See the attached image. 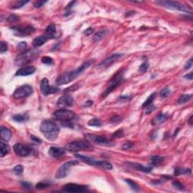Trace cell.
<instances>
[{
    "label": "cell",
    "mask_w": 193,
    "mask_h": 193,
    "mask_svg": "<svg viewBox=\"0 0 193 193\" xmlns=\"http://www.w3.org/2000/svg\"><path fill=\"white\" fill-rule=\"evenodd\" d=\"M40 131L44 134L46 139L51 141L55 140L60 132L59 127L51 120H45L42 121L40 125Z\"/></svg>",
    "instance_id": "obj_2"
},
{
    "label": "cell",
    "mask_w": 193,
    "mask_h": 193,
    "mask_svg": "<svg viewBox=\"0 0 193 193\" xmlns=\"http://www.w3.org/2000/svg\"><path fill=\"white\" fill-rule=\"evenodd\" d=\"M131 98V96H121L119 99L121 100H124V101H126V100H129Z\"/></svg>",
    "instance_id": "obj_52"
},
{
    "label": "cell",
    "mask_w": 193,
    "mask_h": 193,
    "mask_svg": "<svg viewBox=\"0 0 193 193\" xmlns=\"http://www.w3.org/2000/svg\"><path fill=\"white\" fill-rule=\"evenodd\" d=\"M192 171L191 169L189 168H184V167H176L173 172V175L177 177V176L181 175V174H191Z\"/></svg>",
    "instance_id": "obj_24"
},
{
    "label": "cell",
    "mask_w": 193,
    "mask_h": 193,
    "mask_svg": "<svg viewBox=\"0 0 193 193\" xmlns=\"http://www.w3.org/2000/svg\"><path fill=\"white\" fill-rule=\"evenodd\" d=\"M12 119L17 122H26L29 120V116L26 114H18L13 116Z\"/></svg>",
    "instance_id": "obj_25"
},
{
    "label": "cell",
    "mask_w": 193,
    "mask_h": 193,
    "mask_svg": "<svg viewBox=\"0 0 193 193\" xmlns=\"http://www.w3.org/2000/svg\"><path fill=\"white\" fill-rule=\"evenodd\" d=\"M39 52L34 50H28L24 51L22 54H19L15 59V64L18 66H23L24 64H28L32 61L36 56L38 55Z\"/></svg>",
    "instance_id": "obj_7"
},
{
    "label": "cell",
    "mask_w": 193,
    "mask_h": 193,
    "mask_svg": "<svg viewBox=\"0 0 193 193\" xmlns=\"http://www.w3.org/2000/svg\"><path fill=\"white\" fill-rule=\"evenodd\" d=\"M36 68L33 66H28L21 67L16 72V76H26L32 75L36 72Z\"/></svg>",
    "instance_id": "obj_18"
},
{
    "label": "cell",
    "mask_w": 193,
    "mask_h": 193,
    "mask_svg": "<svg viewBox=\"0 0 193 193\" xmlns=\"http://www.w3.org/2000/svg\"><path fill=\"white\" fill-rule=\"evenodd\" d=\"M123 54H113L110 55L109 58H106L104 61H102L100 64H99V67L104 69V68H107L110 66H111L112 64L115 63L117 60H119L120 58L123 57Z\"/></svg>",
    "instance_id": "obj_16"
},
{
    "label": "cell",
    "mask_w": 193,
    "mask_h": 193,
    "mask_svg": "<svg viewBox=\"0 0 193 193\" xmlns=\"http://www.w3.org/2000/svg\"><path fill=\"white\" fill-rule=\"evenodd\" d=\"M51 39V38L46 34L43 35V36H39L34 39L33 41V45L35 48H38V47L42 46V45H44L48 39Z\"/></svg>",
    "instance_id": "obj_20"
},
{
    "label": "cell",
    "mask_w": 193,
    "mask_h": 193,
    "mask_svg": "<svg viewBox=\"0 0 193 193\" xmlns=\"http://www.w3.org/2000/svg\"><path fill=\"white\" fill-rule=\"evenodd\" d=\"M172 185H173V187L176 188V189H179V190H183V189H185V188H184V186H183V184H181V183L177 181H173V183H172Z\"/></svg>",
    "instance_id": "obj_41"
},
{
    "label": "cell",
    "mask_w": 193,
    "mask_h": 193,
    "mask_svg": "<svg viewBox=\"0 0 193 193\" xmlns=\"http://www.w3.org/2000/svg\"><path fill=\"white\" fill-rule=\"evenodd\" d=\"M11 29L14 31V34L16 36H20V37H26L35 32V28L33 27L32 26H26L25 27L13 26Z\"/></svg>",
    "instance_id": "obj_12"
},
{
    "label": "cell",
    "mask_w": 193,
    "mask_h": 193,
    "mask_svg": "<svg viewBox=\"0 0 193 193\" xmlns=\"http://www.w3.org/2000/svg\"><path fill=\"white\" fill-rule=\"evenodd\" d=\"M23 171H24V167L22 165H17L13 168L14 173H15L17 175H20L23 173Z\"/></svg>",
    "instance_id": "obj_37"
},
{
    "label": "cell",
    "mask_w": 193,
    "mask_h": 193,
    "mask_svg": "<svg viewBox=\"0 0 193 193\" xmlns=\"http://www.w3.org/2000/svg\"><path fill=\"white\" fill-rule=\"evenodd\" d=\"M59 91L58 88L54 87V86H51L49 85V81L48 79H43L41 82V91L44 95L47 96L49 94H54L56 92H58Z\"/></svg>",
    "instance_id": "obj_14"
},
{
    "label": "cell",
    "mask_w": 193,
    "mask_h": 193,
    "mask_svg": "<svg viewBox=\"0 0 193 193\" xmlns=\"http://www.w3.org/2000/svg\"><path fill=\"white\" fill-rule=\"evenodd\" d=\"M51 186V183L49 181H41L36 184V188L38 189H45L48 188Z\"/></svg>",
    "instance_id": "obj_30"
},
{
    "label": "cell",
    "mask_w": 193,
    "mask_h": 193,
    "mask_svg": "<svg viewBox=\"0 0 193 193\" xmlns=\"http://www.w3.org/2000/svg\"><path fill=\"white\" fill-rule=\"evenodd\" d=\"M126 165L130 168L132 169L137 170V171H140L143 172H146V173H149L152 171V167H144V165H142L138 163H131V162H127Z\"/></svg>",
    "instance_id": "obj_21"
},
{
    "label": "cell",
    "mask_w": 193,
    "mask_h": 193,
    "mask_svg": "<svg viewBox=\"0 0 193 193\" xmlns=\"http://www.w3.org/2000/svg\"><path fill=\"white\" fill-rule=\"evenodd\" d=\"M9 151H10V147H9V146L7 145V144H3V143H1L0 156H1V157H4L5 155H6L8 152H9Z\"/></svg>",
    "instance_id": "obj_27"
},
{
    "label": "cell",
    "mask_w": 193,
    "mask_h": 193,
    "mask_svg": "<svg viewBox=\"0 0 193 193\" xmlns=\"http://www.w3.org/2000/svg\"><path fill=\"white\" fill-rule=\"evenodd\" d=\"M85 137L86 140L91 142L92 144H96V145L105 146L113 145V143L110 141V140L104 137V136L94 135V134H91V133H87L85 135Z\"/></svg>",
    "instance_id": "obj_8"
},
{
    "label": "cell",
    "mask_w": 193,
    "mask_h": 193,
    "mask_svg": "<svg viewBox=\"0 0 193 193\" xmlns=\"http://www.w3.org/2000/svg\"><path fill=\"white\" fill-rule=\"evenodd\" d=\"M8 50V45H7V43L5 42H1V48H0V52L1 53H4L6 51Z\"/></svg>",
    "instance_id": "obj_43"
},
{
    "label": "cell",
    "mask_w": 193,
    "mask_h": 193,
    "mask_svg": "<svg viewBox=\"0 0 193 193\" xmlns=\"http://www.w3.org/2000/svg\"><path fill=\"white\" fill-rule=\"evenodd\" d=\"M184 78L187 79L192 80V72H190V73L187 74V75H186V76H184Z\"/></svg>",
    "instance_id": "obj_54"
},
{
    "label": "cell",
    "mask_w": 193,
    "mask_h": 193,
    "mask_svg": "<svg viewBox=\"0 0 193 193\" xmlns=\"http://www.w3.org/2000/svg\"><path fill=\"white\" fill-rule=\"evenodd\" d=\"M148 68H149V64H148L147 62H144L143 64L140 65L139 68L140 72H141L142 73H144V72H146L147 71Z\"/></svg>",
    "instance_id": "obj_38"
},
{
    "label": "cell",
    "mask_w": 193,
    "mask_h": 193,
    "mask_svg": "<svg viewBox=\"0 0 193 193\" xmlns=\"http://www.w3.org/2000/svg\"><path fill=\"white\" fill-rule=\"evenodd\" d=\"M131 2H133V3H138V4H140V3H144V2H142V1H137V2H134V1H132Z\"/></svg>",
    "instance_id": "obj_57"
},
{
    "label": "cell",
    "mask_w": 193,
    "mask_h": 193,
    "mask_svg": "<svg viewBox=\"0 0 193 193\" xmlns=\"http://www.w3.org/2000/svg\"><path fill=\"white\" fill-rule=\"evenodd\" d=\"M53 116L56 120L61 121L65 125H68L71 121H73L76 115L72 111L65 109H60L54 112Z\"/></svg>",
    "instance_id": "obj_5"
},
{
    "label": "cell",
    "mask_w": 193,
    "mask_h": 193,
    "mask_svg": "<svg viewBox=\"0 0 193 193\" xmlns=\"http://www.w3.org/2000/svg\"><path fill=\"white\" fill-rule=\"evenodd\" d=\"M21 185H22V186L24 188H25V189H30L32 188V184L30 183H28V182H26V181H22L21 182Z\"/></svg>",
    "instance_id": "obj_48"
},
{
    "label": "cell",
    "mask_w": 193,
    "mask_h": 193,
    "mask_svg": "<svg viewBox=\"0 0 193 193\" xmlns=\"http://www.w3.org/2000/svg\"><path fill=\"white\" fill-rule=\"evenodd\" d=\"M94 32V30L93 28H88L87 30H85V32H84V34L85 35V36H91L93 33Z\"/></svg>",
    "instance_id": "obj_49"
},
{
    "label": "cell",
    "mask_w": 193,
    "mask_h": 193,
    "mask_svg": "<svg viewBox=\"0 0 193 193\" xmlns=\"http://www.w3.org/2000/svg\"><path fill=\"white\" fill-rule=\"evenodd\" d=\"M133 144L132 143V142L128 141L122 146V149H125V150H127V149H130L131 148L133 147Z\"/></svg>",
    "instance_id": "obj_44"
},
{
    "label": "cell",
    "mask_w": 193,
    "mask_h": 193,
    "mask_svg": "<svg viewBox=\"0 0 193 193\" xmlns=\"http://www.w3.org/2000/svg\"><path fill=\"white\" fill-rule=\"evenodd\" d=\"M92 62L91 60L84 63L82 64L79 67L76 69V70L73 71H70V72H66V73L63 74L60 76L57 79V84L58 85H66L72 82L73 80H75L79 76H80L83 72H85L87 69L91 66Z\"/></svg>",
    "instance_id": "obj_1"
},
{
    "label": "cell",
    "mask_w": 193,
    "mask_h": 193,
    "mask_svg": "<svg viewBox=\"0 0 193 193\" xmlns=\"http://www.w3.org/2000/svg\"><path fill=\"white\" fill-rule=\"evenodd\" d=\"M192 66V59H190L185 65V70H189Z\"/></svg>",
    "instance_id": "obj_51"
},
{
    "label": "cell",
    "mask_w": 193,
    "mask_h": 193,
    "mask_svg": "<svg viewBox=\"0 0 193 193\" xmlns=\"http://www.w3.org/2000/svg\"><path fill=\"white\" fill-rule=\"evenodd\" d=\"M125 182L127 183H128V185L131 187V189H133V190H134V191H136V192L139 191V186H138V185L135 183V182L133 181V180H131V179H125Z\"/></svg>",
    "instance_id": "obj_33"
},
{
    "label": "cell",
    "mask_w": 193,
    "mask_h": 193,
    "mask_svg": "<svg viewBox=\"0 0 193 193\" xmlns=\"http://www.w3.org/2000/svg\"><path fill=\"white\" fill-rule=\"evenodd\" d=\"M66 152V149L63 148L51 146L48 150V154L52 158H59L64 155Z\"/></svg>",
    "instance_id": "obj_19"
},
{
    "label": "cell",
    "mask_w": 193,
    "mask_h": 193,
    "mask_svg": "<svg viewBox=\"0 0 193 193\" xmlns=\"http://www.w3.org/2000/svg\"><path fill=\"white\" fill-rule=\"evenodd\" d=\"M192 98V94H183L181 95L178 99V104H184L186 103L189 102V100H191Z\"/></svg>",
    "instance_id": "obj_28"
},
{
    "label": "cell",
    "mask_w": 193,
    "mask_h": 193,
    "mask_svg": "<svg viewBox=\"0 0 193 193\" xmlns=\"http://www.w3.org/2000/svg\"><path fill=\"white\" fill-rule=\"evenodd\" d=\"M124 81V73L123 70H120L119 72L116 73V75H114L113 77L112 78L111 80L109 82L108 87L104 91V92L102 94V98H105L108 94H110L112 91H113L114 90L119 87V86Z\"/></svg>",
    "instance_id": "obj_4"
},
{
    "label": "cell",
    "mask_w": 193,
    "mask_h": 193,
    "mask_svg": "<svg viewBox=\"0 0 193 193\" xmlns=\"http://www.w3.org/2000/svg\"><path fill=\"white\" fill-rule=\"evenodd\" d=\"M33 89L32 86L29 85H24L20 86L14 91L13 97L15 99L26 98L31 95L33 94Z\"/></svg>",
    "instance_id": "obj_11"
},
{
    "label": "cell",
    "mask_w": 193,
    "mask_h": 193,
    "mask_svg": "<svg viewBox=\"0 0 193 193\" xmlns=\"http://www.w3.org/2000/svg\"><path fill=\"white\" fill-rule=\"evenodd\" d=\"M14 151L20 157H26L32 152V149L29 146L24 145L21 144H16L14 146Z\"/></svg>",
    "instance_id": "obj_13"
},
{
    "label": "cell",
    "mask_w": 193,
    "mask_h": 193,
    "mask_svg": "<svg viewBox=\"0 0 193 193\" xmlns=\"http://www.w3.org/2000/svg\"><path fill=\"white\" fill-rule=\"evenodd\" d=\"M74 104V99L70 95H64L58 100V106L60 108H66L72 106Z\"/></svg>",
    "instance_id": "obj_17"
},
{
    "label": "cell",
    "mask_w": 193,
    "mask_h": 193,
    "mask_svg": "<svg viewBox=\"0 0 193 193\" xmlns=\"http://www.w3.org/2000/svg\"><path fill=\"white\" fill-rule=\"evenodd\" d=\"M146 114L151 113L153 111V110L155 109V107L153 105H152V104L148 106H146Z\"/></svg>",
    "instance_id": "obj_46"
},
{
    "label": "cell",
    "mask_w": 193,
    "mask_h": 193,
    "mask_svg": "<svg viewBox=\"0 0 193 193\" xmlns=\"http://www.w3.org/2000/svg\"><path fill=\"white\" fill-rule=\"evenodd\" d=\"M167 118H168V116H167V114L159 113L154 118L153 121H152V124L155 125H160V124L165 122L167 119Z\"/></svg>",
    "instance_id": "obj_23"
},
{
    "label": "cell",
    "mask_w": 193,
    "mask_h": 193,
    "mask_svg": "<svg viewBox=\"0 0 193 193\" xmlns=\"http://www.w3.org/2000/svg\"><path fill=\"white\" fill-rule=\"evenodd\" d=\"M88 125L93 126V127H100V126H101V122L99 119H94L90 120L88 121Z\"/></svg>",
    "instance_id": "obj_36"
},
{
    "label": "cell",
    "mask_w": 193,
    "mask_h": 193,
    "mask_svg": "<svg viewBox=\"0 0 193 193\" xmlns=\"http://www.w3.org/2000/svg\"><path fill=\"white\" fill-rule=\"evenodd\" d=\"M65 149L70 152H78L82 150L92 151L94 149V147L91 145L88 140H77V141H73L68 144L66 146Z\"/></svg>",
    "instance_id": "obj_3"
},
{
    "label": "cell",
    "mask_w": 193,
    "mask_h": 193,
    "mask_svg": "<svg viewBox=\"0 0 193 193\" xmlns=\"http://www.w3.org/2000/svg\"><path fill=\"white\" fill-rule=\"evenodd\" d=\"M63 190L68 192H84L88 191V187L85 186L78 185L76 183H68L64 186Z\"/></svg>",
    "instance_id": "obj_15"
},
{
    "label": "cell",
    "mask_w": 193,
    "mask_h": 193,
    "mask_svg": "<svg viewBox=\"0 0 193 193\" xmlns=\"http://www.w3.org/2000/svg\"><path fill=\"white\" fill-rule=\"evenodd\" d=\"M29 1H24V0H21V1H17L12 5V8L14 9H18V8H22L23 6H24L26 4H27Z\"/></svg>",
    "instance_id": "obj_32"
},
{
    "label": "cell",
    "mask_w": 193,
    "mask_h": 193,
    "mask_svg": "<svg viewBox=\"0 0 193 193\" xmlns=\"http://www.w3.org/2000/svg\"><path fill=\"white\" fill-rule=\"evenodd\" d=\"M164 161V158L161 157V156H158V155H155V156H152L151 158V162L152 165L154 166H158L160 165Z\"/></svg>",
    "instance_id": "obj_29"
},
{
    "label": "cell",
    "mask_w": 193,
    "mask_h": 193,
    "mask_svg": "<svg viewBox=\"0 0 193 193\" xmlns=\"http://www.w3.org/2000/svg\"><path fill=\"white\" fill-rule=\"evenodd\" d=\"M76 157L78 158H79L82 161H85L88 165L94 166H99L100 167H103L104 169L106 170H112V166L110 163L107 162V161H96L94 158H92L91 157H88V156H84L82 155H76Z\"/></svg>",
    "instance_id": "obj_10"
},
{
    "label": "cell",
    "mask_w": 193,
    "mask_h": 193,
    "mask_svg": "<svg viewBox=\"0 0 193 193\" xmlns=\"http://www.w3.org/2000/svg\"><path fill=\"white\" fill-rule=\"evenodd\" d=\"M122 120V118L119 115H115L112 117L111 118V119H110V121H111L112 123H118V122H120Z\"/></svg>",
    "instance_id": "obj_40"
},
{
    "label": "cell",
    "mask_w": 193,
    "mask_h": 193,
    "mask_svg": "<svg viewBox=\"0 0 193 193\" xmlns=\"http://www.w3.org/2000/svg\"><path fill=\"white\" fill-rule=\"evenodd\" d=\"M42 62L46 65H51L53 64V60L50 57H44L42 58Z\"/></svg>",
    "instance_id": "obj_39"
},
{
    "label": "cell",
    "mask_w": 193,
    "mask_h": 193,
    "mask_svg": "<svg viewBox=\"0 0 193 193\" xmlns=\"http://www.w3.org/2000/svg\"><path fill=\"white\" fill-rule=\"evenodd\" d=\"M1 139L2 141L8 142L12 138V132L6 127L2 126L1 127Z\"/></svg>",
    "instance_id": "obj_22"
},
{
    "label": "cell",
    "mask_w": 193,
    "mask_h": 193,
    "mask_svg": "<svg viewBox=\"0 0 193 193\" xmlns=\"http://www.w3.org/2000/svg\"><path fill=\"white\" fill-rule=\"evenodd\" d=\"M46 2H47V1H42V0L36 1V2L34 3V7H35V8H40V7H42V5H44Z\"/></svg>",
    "instance_id": "obj_45"
},
{
    "label": "cell",
    "mask_w": 193,
    "mask_h": 193,
    "mask_svg": "<svg viewBox=\"0 0 193 193\" xmlns=\"http://www.w3.org/2000/svg\"><path fill=\"white\" fill-rule=\"evenodd\" d=\"M155 3L162 7L172 9V10H177L179 12H186V13H190L192 12L191 8H189L188 5L182 4L180 2H174V1H157L155 2Z\"/></svg>",
    "instance_id": "obj_6"
},
{
    "label": "cell",
    "mask_w": 193,
    "mask_h": 193,
    "mask_svg": "<svg viewBox=\"0 0 193 193\" xmlns=\"http://www.w3.org/2000/svg\"><path fill=\"white\" fill-rule=\"evenodd\" d=\"M56 32V26L54 24H50L49 26H47L45 30V34L48 35V36H50L51 38L53 39L54 38V34Z\"/></svg>",
    "instance_id": "obj_26"
},
{
    "label": "cell",
    "mask_w": 193,
    "mask_h": 193,
    "mask_svg": "<svg viewBox=\"0 0 193 193\" xmlns=\"http://www.w3.org/2000/svg\"><path fill=\"white\" fill-rule=\"evenodd\" d=\"M106 34V31H101V32L97 33L94 35L93 40H94V42H98V41L101 40L102 39L104 38Z\"/></svg>",
    "instance_id": "obj_34"
},
{
    "label": "cell",
    "mask_w": 193,
    "mask_h": 193,
    "mask_svg": "<svg viewBox=\"0 0 193 193\" xmlns=\"http://www.w3.org/2000/svg\"><path fill=\"white\" fill-rule=\"evenodd\" d=\"M18 20V17L16 16L15 14H11L10 16L8 18V21L11 24H13L14 22H17Z\"/></svg>",
    "instance_id": "obj_42"
},
{
    "label": "cell",
    "mask_w": 193,
    "mask_h": 193,
    "mask_svg": "<svg viewBox=\"0 0 193 193\" xmlns=\"http://www.w3.org/2000/svg\"><path fill=\"white\" fill-rule=\"evenodd\" d=\"M171 94V90H170L168 88H165L161 90V91H160L159 95L161 98H167V97H168V96H169Z\"/></svg>",
    "instance_id": "obj_35"
},
{
    "label": "cell",
    "mask_w": 193,
    "mask_h": 193,
    "mask_svg": "<svg viewBox=\"0 0 193 193\" xmlns=\"http://www.w3.org/2000/svg\"><path fill=\"white\" fill-rule=\"evenodd\" d=\"M31 138H32V140L33 141L36 142V143H41V142H42V140H41L39 138L36 137H34V136H31Z\"/></svg>",
    "instance_id": "obj_53"
},
{
    "label": "cell",
    "mask_w": 193,
    "mask_h": 193,
    "mask_svg": "<svg viewBox=\"0 0 193 193\" xmlns=\"http://www.w3.org/2000/svg\"><path fill=\"white\" fill-rule=\"evenodd\" d=\"M79 161H77V160H71V161H66L64 164H63L56 172V178L57 179H62V178L67 177L68 173L70 171V167H72V166L77 165H79Z\"/></svg>",
    "instance_id": "obj_9"
},
{
    "label": "cell",
    "mask_w": 193,
    "mask_h": 193,
    "mask_svg": "<svg viewBox=\"0 0 193 193\" xmlns=\"http://www.w3.org/2000/svg\"><path fill=\"white\" fill-rule=\"evenodd\" d=\"M124 133H123V130H119L116 132H115L113 134V137L115 138L116 137H123Z\"/></svg>",
    "instance_id": "obj_47"
},
{
    "label": "cell",
    "mask_w": 193,
    "mask_h": 193,
    "mask_svg": "<svg viewBox=\"0 0 193 193\" xmlns=\"http://www.w3.org/2000/svg\"><path fill=\"white\" fill-rule=\"evenodd\" d=\"M189 124L190 125H192V116H190V118H189Z\"/></svg>",
    "instance_id": "obj_56"
},
{
    "label": "cell",
    "mask_w": 193,
    "mask_h": 193,
    "mask_svg": "<svg viewBox=\"0 0 193 193\" xmlns=\"http://www.w3.org/2000/svg\"><path fill=\"white\" fill-rule=\"evenodd\" d=\"M93 104V101L91 100H88V101L86 102V104H85V106H91Z\"/></svg>",
    "instance_id": "obj_55"
},
{
    "label": "cell",
    "mask_w": 193,
    "mask_h": 193,
    "mask_svg": "<svg viewBox=\"0 0 193 193\" xmlns=\"http://www.w3.org/2000/svg\"><path fill=\"white\" fill-rule=\"evenodd\" d=\"M155 96H156V94H155V93H153V94H152L151 95H149V98H147V100H146L144 104H143L142 106H143V107H146L152 104V102H153V100H155Z\"/></svg>",
    "instance_id": "obj_31"
},
{
    "label": "cell",
    "mask_w": 193,
    "mask_h": 193,
    "mask_svg": "<svg viewBox=\"0 0 193 193\" xmlns=\"http://www.w3.org/2000/svg\"><path fill=\"white\" fill-rule=\"evenodd\" d=\"M18 48L20 50H24L26 48V43L25 42H21L18 45Z\"/></svg>",
    "instance_id": "obj_50"
}]
</instances>
